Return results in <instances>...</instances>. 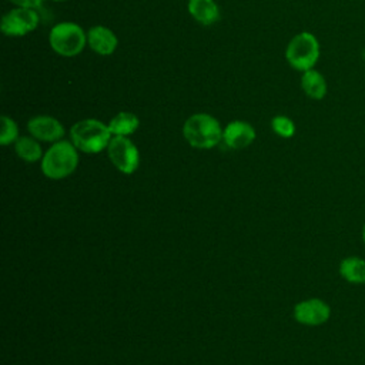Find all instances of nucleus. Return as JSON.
<instances>
[{
    "mask_svg": "<svg viewBox=\"0 0 365 365\" xmlns=\"http://www.w3.org/2000/svg\"><path fill=\"white\" fill-rule=\"evenodd\" d=\"M70 137L77 150L86 154H96L108 147L113 134L108 124L96 118H84L71 127Z\"/></svg>",
    "mask_w": 365,
    "mask_h": 365,
    "instance_id": "1",
    "label": "nucleus"
},
{
    "mask_svg": "<svg viewBox=\"0 0 365 365\" xmlns=\"http://www.w3.org/2000/svg\"><path fill=\"white\" fill-rule=\"evenodd\" d=\"M182 135L194 148H212L222 140L220 121L207 113L190 115L182 125Z\"/></svg>",
    "mask_w": 365,
    "mask_h": 365,
    "instance_id": "2",
    "label": "nucleus"
},
{
    "mask_svg": "<svg viewBox=\"0 0 365 365\" xmlns=\"http://www.w3.org/2000/svg\"><path fill=\"white\" fill-rule=\"evenodd\" d=\"M78 164L77 148L71 141L60 140L46 151L41 158V171L51 180L68 177Z\"/></svg>",
    "mask_w": 365,
    "mask_h": 365,
    "instance_id": "3",
    "label": "nucleus"
},
{
    "mask_svg": "<svg viewBox=\"0 0 365 365\" xmlns=\"http://www.w3.org/2000/svg\"><path fill=\"white\" fill-rule=\"evenodd\" d=\"M48 43L58 56L74 57L87 46V33L74 21H60L51 27Z\"/></svg>",
    "mask_w": 365,
    "mask_h": 365,
    "instance_id": "4",
    "label": "nucleus"
},
{
    "mask_svg": "<svg viewBox=\"0 0 365 365\" xmlns=\"http://www.w3.org/2000/svg\"><path fill=\"white\" fill-rule=\"evenodd\" d=\"M285 58L288 64L297 71L304 73L314 68L319 58L318 38L309 31H301L295 34L285 48Z\"/></svg>",
    "mask_w": 365,
    "mask_h": 365,
    "instance_id": "5",
    "label": "nucleus"
},
{
    "mask_svg": "<svg viewBox=\"0 0 365 365\" xmlns=\"http://www.w3.org/2000/svg\"><path fill=\"white\" fill-rule=\"evenodd\" d=\"M107 153L110 161L118 171L124 174H133L138 168L140 153L128 137L113 135L107 147Z\"/></svg>",
    "mask_w": 365,
    "mask_h": 365,
    "instance_id": "6",
    "label": "nucleus"
},
{
    "mask_svg": "<svg viewBox=\"0 0 365 365\" xmlns=\"http://www.w3.org/2000/svg\"><path fill=\"white\" fill-rule=\"evenodd\" d=\"M40 16L36 9L14 7L3 14L0 29L3 34L10 37H21L37 29Z\"/></svg>",
    "mask_w": 365,
    "mask_h": 365,
    "instance_id": "7",
    "label": "nucleus"
},
{
    "mask_svg": "<svg viewBox=\"0 0 365 365\" xmlns=\"http://www.w3.org/2000/svg\"><path fill=\"white\" fill-rule=\"evenodd\" d=\"M331 317L329 305L319 298H309L298 302L294 307V318L308 327H318L325 324Z\"/></svg>",
    "mask_w": 365,
    "mask_h": 365,
    "instance_id": "8",
    "label": "nucleus"
},
{
    "mask_svg": "<svg viewBox=\"0 0 365 365\" xmlns=\"http://www.w3.org/2000/svg\"><path fill=\"white\" fill-rule=\"evenodd\" d=\"M27 130L34 138L47 143L60 141L66 133L63 124L57 118L44 114L31 117L27 123Z\"/></svg>",
    "mask_w": 365,
    "mask_h": 365,
    "instance_id": "9",
    "label": "nucleus"
},
{
    "mask_svg": "<svg viewBox=\"0 0 365 365\" xmlns=\"http://www.w3.org/2000/svg\"><path fill=\"white\" fill-rule=\"evenodd\" d=\"M255 140L254 127L242 120H234L222 128V141L232 150H241Z\"/></svg>",
    "mask_w": 365,
    "mask_h": 365,
    "instance_id": "10",
    "label": "nucleus"
},
{
    "mask_svg": "<svg viewBox=\"0 0 365 365\" xmlns=\"http://www.w3.org/2000/svg\"><path fill=\"white\" fill-rule=\"evenodd\" d=\"M87 46L100 56H110L115 51L118 38L111 29L97 24L87 31Z\"/></svg>",
    "mask_w": 365,
    "mask_h": 365,
    "instance_id": "11",
    "label": "nucleus"
},
{
    "mask_svg": "<svg viewBox=\"0 0 365 365\" xmlns=\"http://www.w3.org/2000/svg\"><path fill=\"white\" fill-rule=\"evenodd\" d=\"M187 10L202 26H211L220 20V7L215 0H188Z\"/></svg>",
    "mask_w": 365,
    "mask_h": 365,
    "instance_id": "12",
    "label": "nucleus"
},
{
    "mask_svg": "<svg viewBox=\"0 0 365 365\" xmlns=\"http://www.w3.org/2000/svg\"><path fill=\"white\" fill-rule=\"evenodd\" d=\"M301 88L312 100H322L327 94L325 77L318 70H307L301 76Z\"/></svg>",
    "mask_w": 365,
    "mask_h": 365,
    "instance_id": "13",
    "label": "nucleus"
},
{
    "mask_svg": "<svg viewBox=\"0 0 365 365\" xmlns=\"http://www.w3.org/2000/svg\"><path fill=\"white\" fill-rule=\"evenodd\" d=\"M339 274L349 284H365V259L351 255L339 262Z\"/></svg>",
    "mask_w": 365,
    "mask_h": 365,
    "instance_id": "14",
    "label": "nucleus"
},
{
    "mask_svg": "<svg viewBox=\"0 0 365 365\" xmlns=\"http://www.w3.org/2000/svg\"><path fill=\"white\" fill-rule=\"evenodd\" d=\"M140 125L138 117L131 111H120L117 113L108 123V128L113 135H131Z\"/></svg>",
    "mask_w": 365,
    "mask_h": 365,
    "instance_id": "15",
    "label": "nucleus"
},
{
    "mask_svg": "<svg viewBox=\"0 0 365 365\" xmlns=\"http://www.w3.org/2000/svg\"><path fill=\"white\" fill-rule=\"evenodd\" d=\"M14 150L20 158H23L24 161H29V163L38 161L44 155L37 138H34L33 135L31 137H29V135L19 137L17 141L14 143Z\"/></svg>",
    "mask_w": 365,
    "mask_h": 365,
    "instance_id": "16",
    "label": "nucleus"
},
{
    "mask_svg": "<svg viewBox=\"0 0 365 365\" xmlns=\"http://www.w3.org/2000/svg\"><path fill=\"white\" fill-rule=\"evenodd\" d=\"M1 130H0V144L9 145L16 143L19 138V127L16 121L9 115H1Z\"/></svg>",
    "mask_w": 365,
    "mask_h": 365,
    "instance_id": "17",
    "label": "nucleus"
},
{
    "mask_svg": "<svg viewBox=\"0 0 365 365\" xmlns=\"http://www.w3.org/2000/svg\"><path fill=\"white\" fill-rule=\"evenodd\" d=\"M271 128L274 130V133L282 138H291L295 134V124L294 121L282 114L275 115L271 120Z\"/></svg>",
    "mask_w": 365,
    "mask_h": 365,
    "instance_id": "18",
    "label": "nucleus"
},
{
    "mask_svg": "<svg viewBox=\"0 0 365 365\" xmlns=\"http://www.w3.org/2000/svg\"><path fill=\"white\" fill-rule=\"evenodd\" d=\"M16 7H27V9H38L46 0H9Z\"/></svg>",
    "mask_w": 365,
    "mask_h": 365,
    "instance_id": "19",
    "label": "nucleus"
},
{
    "mask_svg": "<svg viewBox=\"0 0 365 365\" xmlns=\"http://www.w3.org/2000/svg\"><path fill=\"white\" fill-rule=\"evenodd\" d=\"M362 240H364V244H365V224L362 227Z\"/></svg>",
    "mask_w": 365,
    "mask_h": 365,
    "instance_id": "20",
    "label": "nucleus"
},
{
    "mask_svg": "<svg viewBox=\"0 0 365 365\" xmlns=\"http://www.w3.org/2000/svg\"><path fill=\"white\" fill-rule=\"evenodd\" d=\"M53 1H66V0H53Z\"/></svg>",
    "mask_w": 365,
    "mask_h": 365,
    "instance_id": "21",
    "label": "nucleus"
}]
</instances>
